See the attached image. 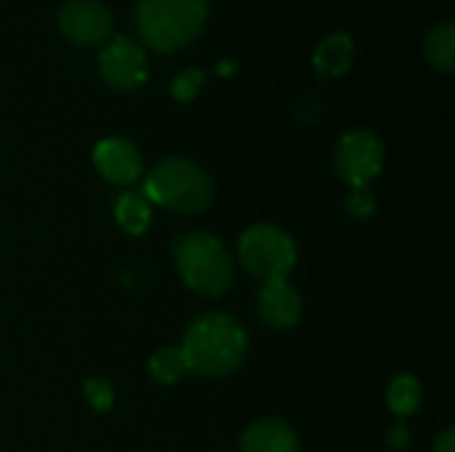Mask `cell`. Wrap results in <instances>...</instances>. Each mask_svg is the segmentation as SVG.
Here are the masks:
<instances>
[{
    "instance_id": "1",
    "label": "cell",
    "mask_w": 455,
    "mask_h": 452,
    "mask_svg": "<svg viewBox=\"0 0 455 452\" xmlns=\"http://www.w3.org/2000/svg\"><path fill=\"white\" fill-rule=\"evenodd\" d=\"M184 360L189 373H200L205 378H224L237 370L248 354L245 330L221 312H211L197 317L181 341Z\"/></svg>"
},
{
    "instance_id": "2",
    "label": "cell",
    "mask_w": 455,
    "mask_h": 452,
    "mask_svg": "<svg viewBox=\"0 0 455 452\" xmlns=\"http://www.w3.org/2000/svg\"><path fill=\"white\" fill-rule=\"evenodd\" d=\"M173 264L189 290L205 298L224 296L235 282V261L211 232H187L173 242Z\"/></svg>"
},
{
    "instance_id": "3",
    "label": "cell",
    "mask_w": 455,
    "mask_h": 452,
    "mask_svg": "<svg viewBox=\"0 0 455 452\" xmlns=\"http://www.w3.org/2000/svg\"><path fill=\"white\" fill-rule=\"evenodd\" d=\"M208 13V0H139L133 19L147 45L155 51H179L203 32Z\"/></svg>"
},
{
    "instance_id": "4",
    "label": "cell",
    "mask_w": 455,
    "mask_h": 452,
    "mask_svg": "<svg viewBox=\"0 0 455 452\" xmlns=\"http://www.w3.org/2000/svg\"><path fill=\"white\" fill-rule=\"evenodd\" d=\"M141 194L152 205H160L176 213H200L213 200V181L192 160L165 157L149 170Z\"/></svg>"
},
{
    "instance_id": "5",
    "label": "cell",
    "mask_w": 455,
    "mask_h": 452,
    "mask_svg": "<svg viewBox=\"0 0 455 452\" xmlns=\"http://www.w3.org/2000/svg\"><path fill=\"white\" fill-rule=\"evenodd\" d=\"M237 258L253 277L269 282L288 280V274L296 266L299 250L285 229L275 224H256L248 232H243L237 242Z\"/></svg>"
},
{
    "instance_id": "6",
    "label": "cell",
    "mask_w": 455,
    "mask_h": 452,
    "mask_svg": "<svg viewBox=\"0 0 455 452\" xmlns=\"http://www.w3.org/2000/svg\"><path fill=\"white\" fill-rule=\"evenodd\" d=\"M384 155V141L373 131H349L333 152V168L352 189H363L381 173Z\"/></svg>"
},
{
    "instance_id": "7",
    "label": "cell",
    "mask_w": 455,
    "mask_h": 452,
    "mask_svg": "<svg viewBox=\"0 0 455 452\" xmlns=\"http://www.w3.org/2000/svg\"><path fill=\"white\" fill-rule=\"evenodd\" d=\"M99 75L115 91H133L147 80V53L131 37H112L99 53Z\"/></svg>"
},
{
    "instance_id": "8",
    "label": "cell",
    "mask_w": 455,
    "mask_h": 452,
    "mask_svg": "<svg viewBox=\"0 0 455 452\" xmlns=\"http://www.w3.org/2000/svg\"><path fill=\"white\" fill-rule=\"evenodd\" d=\"M59 29L75 45H96L112 35V13L99 0H67L59 11Z\"/></svg>"
},
{
    "instance_id": "9",
    "label": "cell",
    "mask_w": 455,
    "mask_h": 452,
    "mask_svg": "<svg viewBox=\"0 0 455 452\" xmlns=\"http://www.w3.org/2000/svg\"><path fill=\"white\" fill-rule=\"evenodd\" d=\"M96 170L112 184H133L141 176V155L128 139H101L93 149Z\"/></svg>"
},
{
    "instance_id": "10",
    "label": "cell",
    "mask_w": 455,
    "mask_h": 452,
    "mask_svg": "<svg viewBox=\"0 0 455 452\" xmlns=\"http://www.w3.org/2000/svg\"><path fill=\"white\" fill-rule=\"evenodd\" d=\"M304 312L301 293L288 280H269L259 290V317L272 328H293L299 325Z\"/></svg>"
},
{
    "instance_id": "11",
    "label": "cell",
    "mask_w": 455,
    "mask_h": 452,
    "mask_svg": "<svg viewBox=\"0 0 455 452\" xmlns=\"http://www.w3.org/2000/svg\"><path fill=\"white\" fill-rule=\"evenodd\" d=\"M240 452H301V448L296 432L288 424L277 418H261L245 429Z\"/></svg>"
},
{
    "instance_id": "12",
    "label": "cell",
    "mask_w": 455,
    "mask_h": 452,
    "mask_svg": "<svg viewBox=\"0 0 455 452\" xmlns=\"http://www.w3.org/2000/svg\"><path fill=\"white\" fill-rule=\"evenodd\" d=\"M312 61H315V69L323 77H341L344 72H349V67L355 61V43H352V37L344 35V32L328 35L317 45Z\"/></svg>"
},
{
    "instance_id": "13",
    "label": "cell",
    "mask_w": 455,
    "mask_h": 452,
    "mask_svg": "<svg viewBox=\"0 0 455 452\" xmlns=\"http://www.w3.org/2000/svg\"><path fill=\"white\" fill-rule=\"evenodd\" d=\"M115 216H117V224L128 234L139 237L147 232V226L152 221V202L141 192H125L115 202Z\"/></svg>"
},
{
    "instance_id": "14",
    "label": "cell",
    "mask_w": 455,
    "mask_h": 452,
    "mask_svg": "<svg viewBox=\"0 0 455 452\" xmlns=\"http://www.w3.org/2000/svg\"><path fill=\"white\" fill-rule=\"evenodd\" d=\"M147 370H149V378L163 386L179 384L184 376H189V365L184 360L181 346H165V349L155 352L147 362Z\"/></svg>"
},
{
    "instance_id": "15",
    "label": "cell",
    "mask_w": 455,
    "mask_h": 452,
    "mask_svg": "<svg viewBox=\"0 0 455 452\" xmlns=\"http://www.w3.org/2000/svg\"><path fill=\"white\" fill-rule=\"evenodd\" d=\"M427 59L440 72L455 69V24L443 21L427 35Z\"/></svg>"
},
{
    "instance_id": "16",
    "label": "cell",
    "mask_w": 455,
    "mask_h": 452,
    "mask_svg": "<svg viewBox=\"0 0 455 452\" xmlns=\"http://www.w3.org/2000/svg\"><path fill=\"white\" fill-rule=\"evenodd\" d=\"M387 405L397 418H408L421 408V384L416 376H397L389 384Z\"/></svg>"
},
{
    "instance_id": "17",
    "label": "cell",
    "mask_w": 455,
    "mask_h": 452,
    "mask_svg": "<svg viewBox=\"0 0 455 452\" xmlns=\"http://www.w3.org/2000/svg\"><path fill=\"white\" fill-rule=\"evenodd\" d=\"M203 85H205V72H203V69H184L181 75L173 77V83H171V96H173L176 101H192V99L200 93Z\"/></svg>"
},
{
    "instance_id": "18",
    "label": "cell",
    "mask_w": 455,
    "mask_h": 452,
    "mask_svg": "<svg viewBox=\"0 0 455 452\" xmlns=\"http://www.w3.org/2000/svg\"><path fill=\"white\" fill-rule=\"evenodd\" d=\"M83 392H85L88 405L96 413H107L115 405V389H112V384L107 378H88L85 386H83Z\"/></svg>"
},
{
    "instance_id": "19",
    "label": "cell",
    "mask_w": 455,
    "mask_h": 452,
    "mask_svg": "<svg viewBox=\"0 0 455 452\" xmlns=\"http://www.w3.org/2000/svg\"><path fill=\"white\" fill-rule=\"evenodd\" d=\"M347 213H349L352 218H357V221L371 218V216L376 213V197H373V192H371L368 186L355 189V192L349 194V200H347Z\"/></svg>"
},
{
    "instance_id": "20",
    "label": "cell",
    "mask_w": 455,
    "mask_h": 452,
    "mask_svg": "<svg viewBox=\"0 0 455 452\" xmlns=\"http://www.w3.org/2000/svg\"><path fill=\"white\" fill-rule=\"evenodd\" d=\"M387 442H389V448H392V450H403V448L411 442V432H408V426H403V424H400V426H395V429L387 434Z\"/></svg>"
},
{
    "instance_id": "21",
    "label": "cell",
    "mask_w": 455,
    "mask_h": 452,
    "mask_svg": "<svg viewBox=\"0 0 455 452\" xmlns=\"http://www.w3.org/2000/svg\"><path fill=\"white\" fill-rule=\"evenodd\" d=\"M435 452H455V429L448 426L437 440H435Z\"/></svg>"
},
{
    "instance_id": "22",
    "label": "cell",
    "mask_w": 455,
    "mask_h": 452,
    "mask_svg": "<svg viewBox=\"0 0 455 452\" xmlns=\"http://www.w3.org/2000/svg\"><path fill=\"white\" fill-rule=\"evenodd\" d=\"M232 72H235V64H232V61L219 64V75H232Z\"/></svg>"
}]
</instances>
